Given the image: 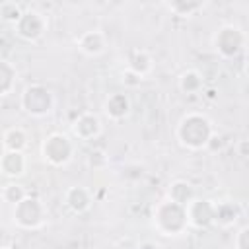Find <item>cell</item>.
Instances as JSON below:
<instances>
[{
  "label": "cell",
  "mask_w": 249,
  "mask_h": 249,
  "mask_svg": "<svg viewBox=\"0 0 249 249\" xmlns=\"http://www.w3.org/2000/svg\"><path fill=\"white\" fill-rule=\"evenodd\" d=\"M214 128L212 123L202 113H187L175 130V136L183 148L189 150H202L212 140Z\"/></svg>",
  "instance_id": "1"
},
{
  "label": "cell",
  "mask_w": 249,
  "mask_h": 249,
  "mask_svg": "<svg viewBox=\"0 0 249 249\" xmlns=\"http://www.w3.org/2000/svg\"><path fill=\"white\" fill-rule=\"evenodd\" d=\"M171 222V235H179L187 230L189 222H187V214H185V206H179L171 200H163L156 206L154 210V228L158 231H161L163 235H167V228Z\"/></svg>",
  "instance_id": "2"
},
{
  "label": "cell",
  "mask_w": 249,
  "mask_h": 249,
  "mask_svg": "<svg viewBox=\"0 0 249 249\" xmlns=\"http://www.w3.org/2000/svg\"><path fill=\"white\" fill-rule=\"evenodd\" d=\"M76 144L68 134L62 132H53L49 134L43 144H41V156L45 158V161H49L51 165H66L72 156H74Z\"/></svg>",
  "instance_id": "3"
},
{
  "label": "cell",
  "mask_w": 249,
  "mask_h": 249,
  "mask_svg": "<svg viewBox=\"0 0 249 249\" xmlns=\"http://www.w3.org/2000/svg\"><path fill=\"white\" fill-rule=\"evenodd\" d=\"M14 222L23 230H37L47 220V208L45 204L35 196H25L21 202L14 206Z\"/></svg>",
  "instance_id": "4"
},
{
  "label": "cell",
  "mask_w": 249,
  "mask_h": 249,
  "mask_svg": "<svg viewBox=\"0 0 249 249\" xmlns=\"http://www.w3.org/2000/svg\"><path fill=\"white\" fill-rule=\"evenodd\" d=\"M21 107L31 117H45V115H49L53 111L54 97L45 86L31 84L21 93Z\"/></svg>",
  "instance_id": "5"
},
{
  "label": "cell",
  "mask_w": 249,
  "mask_h": 249,
  "mask_svg": "<svg viewBox=\"0 0 249 249\" xmlns=\"http://www.w3.org/2000/svg\"><path fill=\"white\" fill-rule=\"evenodd\" d=\"M214 47L222 56L231 58L243 51L245 33L237 25H222L214 35Z\"/></svg>",
  "instance_id": "6"
},
{
  "label": "cell",
  "mask_w": 249,
  "mask_h": 249,
  "mask_svg": "<svg viewBox=\"0 0 249 249\" xmlns=\"http://www.w3.org/2000/svg\"><path fill=\"white\" fill-rule=\"evenodd\" d=\"M14 29H16L18 37H21L23 41H29V43L39 41L47 31V18H45V14H41L37 10H23V14L16 21Z\"/></svg>",
  "instance_id": "7"
},
{
  "label": "cell",
  "mask_w": 249,
  "mask_h": 249,
  "mask_svg": "<svg viewBox=\"0 0 249 249\" xmlns=\"http://www.w3.org/2000/svg\"><path fill=\"white\" fill-rule=\"evenodd\" d=\"M185 214H187L189 226L206 228V226L214 224V202H210V200H200V198H193V200L185 206Z\"/></svg>",
  "instance_id": "8"
},
{
  "label": "cell",
  "mask_w": 249,
  "mask_h": 249,
  "mask_svg": "<svg viewBox=\"0 0 249 249\" xmlns=\"http://www.w3.org/2000/svg\"><path fill=\"white\" fill-rule=\"evenodd\" d=\"M101 132V121L97 115L93 113H82L74 123H72V134L78 138V140H93L97 138Z\"/></svg>",
  "instance_id": "9"
},
{
  "label": "cell",
  "mask_w": 249,
  "mask_h": 249,
  "mask_svg": "<svg viewBox=\"0 0 249 249\" xmlns=\"http://www.w3.org/2000/svg\"><path fill=\"white\" fill-rule=\"evenodd\" d=\"M76 47L86 56H97V54H101L105 51L107 39H105V35L99 29H89V31H84L76 39Z\"/></svg>",
  "instance_id": "10"
},
{
  "label": "cell",
  "mask_w": 249,
  "mask_h": 249,
  "mask_svg": "<svg viewBox=\"0 0 249 249\" xmlns=\"http://www.w3.org/2000/svg\"><path fill=\"white\" fill-rule=\"evenodd\" d=\"M25 167H27V160H25V154L23 152H6L0 156V171L2 175L6 177H21L25 173Z\"/></svg>",
  "instance_id": "11"
},
{
  "label": "cell",
  "mask_w": 249,
  "mask_h": 249,
  "mask_svg": "<svg viewBox=\"0 0 249 249\" xmlns=\"http://www.w3.org/2000/svg\"><path fill=\"white\" fill-rule=\"evenodd\" d=\"M152 68H154V58L150 56L148 51H144V49H136V51L130 53L126 72H130L132 76H136L138 80H142L146 74L152 72Z\"/></svg>",
  "instance_id": "12"
},
{
  "label": "cell",
  "mask_w": 249,
  "mask_h": 249,
  "mask_svg": "<svg viewBox=\"0 0 249 249\" xmlns=\"http://www.w3.org/2000/svg\"><path fill=\"white\" fill-rule=\"evenodd\" d=\"M103 111L113 121L124 119L130 113V101H128L126 93H111L103 103Z\"/></svg>",
  "instance_id": "13"
},
{
  "label": "cell",
  "mask_w": 249,
  "mask_h": 249,
  "mask_svg": "<svg viewBox=\"0 0 249 249\" xmlns=\"http://www.w3.org/2000/svg\"><path fill=\"white\" fill-rule=\"evenodd\" d=\"M64 200H66V204H68V208L72 210V212H76V214H82V212H86L89 206H91V193L86 189V187H80V185H76V187H70L68 191H66V195H64Z\"/></svg>",
  "instance_id": "14"
},
{
  "label": "cell",
  "mask_w": 249,
  "mask_h": 249,
  "mask_svg": "<svg viewBox=\"0 0 249 249\" xmlns=\"http://www.w3.org/2000/svg\"><path fill=\"white\" fill-rule=\"evenodd\" d=\"M2 146L6 152H23L27 146V132L21 126H12L2 136Z\"/></svg>",
  "instance_id": "15"
},
{
  "label": "cell",
  "mask_w": 249,
  "mask_h": 249,
  "mask_svg": "<svg viewBox=\"0 0 249 249\" xmlns=\"http://www.w3.org/2000/svg\"><path fill=\"white\" fill-rule=\"evenodd\" d=\"M193 198H195L193 187L187 181H173L167 189V200H171L179 206H187Z\"/></svg>",
  "instance_id": "16"
},
{
  "label": "cell",
  "mask_w": 249,
  "mask_h": 249,
  "mask_svg": "<svg viewBox=\"0 0 249 249\" xmlns=\"http://www.w3.org/2000/svg\"><path fill=\"white\" fill-rule=\"evenodd\" d=\"M239 216V210L233 202L230 200H222V202H214V222L228 228L231 226Z\"/></svg>",
  "instance_id": "17"
},
{
  "label": "cell",
  "mask_w": 249,
  "mask_h": 249,
  "mask_svg": "<svg viewBox=\"0 0 249 249\" xmlns=\"http://www.w3.org/2000/svg\"><path fill=\"white\" fill-rule=\"evenodd\" d=\"M179 89L187 95H195L202 91V76L196 70H185L179 76Z\"/></svg>",
  "instance_id": "18"
},
{
  "label": "cell",
  "mask_w": 249,
  "mask_h": 249,
  "mask_svg": "<svg viewBox=\"0 0 249 249\" xmlns=\"http://www.w3.org/2000/svg\"><path fill=\"white\" fill-rule=\"evenodd\" d=\"M16 68L8 62V60H2L0 58V95H6L12 91V88L16 86Z\"/></svg>",
  "instance_id": "19"
},
{
  "label": "cell",
  "mask_w": 249,
  "mask_h": 249,
  "mask_svg": "<svg viewBox=\"0 0 249 249\" xmlns=\"http://www.w3.org/2000/svg\"><path fill=\"white\" fill-rule=\"evenodd\" d=\"M165 8L169 12H173L175 16H181V18H191L195 16L196 12H200L204 8L202 2H169L165 4Z\"/></svg>",
  "instance_id": "20"
},
{
  "label": "cell",
  "mask_w": 249,
  "mask_h": 249,
  "mask_svg": "<svg viewBox=\"0 0 249 249\" xmlns=\"http://www.w3.org/2000/svg\"><path fill=\"white\" fill-rule=\"evenodd\" d=\"M23 14V8L18 4V2H0V19L6 21V23H12L16 25V21L21 18Z\"/></svg>",
  "instance_id": "21"
},
{
  "label": "cell",
  "mask_w": 249,
  "mask_h": 249,
  "mask_svg": "<svg viewBox=\"0 0 249 249\" xmlns=\"http://www.w3.org/2000/svg\"><path fill=\"white\" fill-rule=\"evenodd\" d=\"M25 196H27L25 189H23L21 185H18V183H8V185L2 189V198H4L6 202L14 204V206H16L18 202H21Z\"/></svg>",
  "instance_id": "22"
},
{
  "label": "cell",
  "mask_w": 249,
  "mask_h": 249,
  "mask_svg": "<svg viewBox=\"0 0 249 249\" xmlns=\"http://www.w3.org/2000/svg\"><path fill=\"white\" fill-rule=\"evenodd\" d=\"M247 235H249V228H241L239 233L235 235V247L237 249H247Z\"/></svg>",
  "instance_id": "23"
},
{
  "label": "cell",
  "mask_w": 249,
  "mask_h": 249,
  "mask_svg": "<svg viewBox=\"0 0 249 249\" xmlns=\"http://www.w3.org/2000/svg\"><path fill=\"white\" fill-rule=\"evenodd\" d=\"M2 249H19V247H18V245H4Z\"/></svg>",
  "instance_id": "24"
}]
</instances>
